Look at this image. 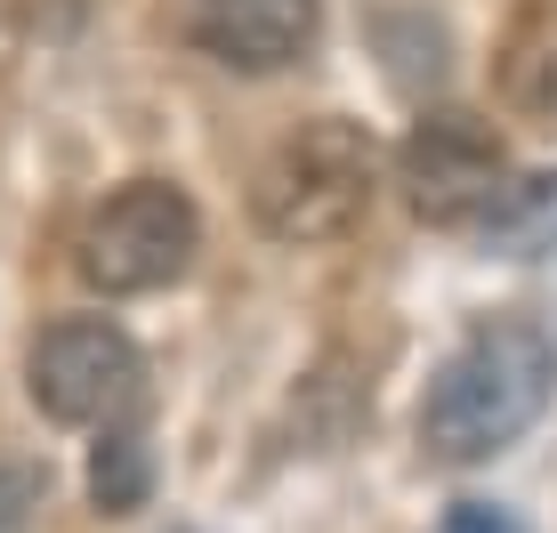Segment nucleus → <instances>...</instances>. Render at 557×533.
Listing matches in <instances>:
<instances>
[{
  "label": "nucleus",
  "mask_w": 557,
  "mask_h": 533,
  "mask_svg": "<svg viewBox=\"0 0 557 533\" xmlns=\"http://www.w3.org/2000/svg\"><path fill=\"white\" fill-rule=\"evenodd\" d=\"M41 501H49V469L33 461V453H9V445H0V533H16Z\"/></svg>",
  "instance_id": "9d476101"
},
{
  "label": "nucleus",
  "mask_w": 557,
  "mask_h": 533,
  "mask_svg": "<svg viewBox=\"0 0 557 533\" xmlns=\"http://www.w3.org/2000/svg\"><path fill=\"white\" fill-rule=\"evenodd\" d=\"M25 380H33V405L65 429H106L122 421L129 405L146 396V356L122 323L106 315H73V323H49L25 356Z\"/></svg>",
  "instance_id": "20e7f679"
},
{
  "label": "nucleus",
  "mask_w": 557,
  "mask_h": 533,
  "mask_svg": "<svg viewBox=\"0 0 557 533\" xmlns=\"http://www.w3.org/2000/svg\"><path fill=\"white\" fill-rule=\"evenodd\" d=\"M396 178H405V202L429 226H485V211L509 186V154L476 113H420L405 154H396Z\"/></svg>",
  "instance_id": "39448f33"
},
{
  "label": "nucleus",
  "mask_w": 557,
  "mask_h": 533,
  "mask_svg": "<svg viewBox=\"0 0 557 533\" xmlns=\"http://www.w3.org/2000/svg\"><path fill=\"white\" fill-rule=\"evenodd\" d=\"M315 0H195L186 33L235 73H275L315 41Z\"/></svg>",
  "instance_id": "423d86ee"
},
{
  "label": "nucleus",
  "mask_w": 557,
  "mask_h": 533,
  "mask_svg": "<svg viewBox=\"0 0 557 533\" xmlns=\"http://www.w3.org/2000/svg\"><path fill=\"white\" fill-rule=\"evenodd\" d=\"M557 396V339L525 315H493L436 364L420 396V445L436 461H485L517 445Z\"/></svg>",
  "instance_id": "f257e3e1"
},
{
  "label": "nucleus",
  "mask_w": 557,
  "mask_h": 533,
  "mask_svg": "<svg viewBox=\"0 0 557 533\" xmlns=\"http://www.w3.org/2000/svg\"><path fill=\"white\" fill-rule=\"evenodd\" d=\"M493 82L517 113L557 106V0H517L502 49H493Z\"/></svg>",
  "instance_id": "0eeeda50"
},
{
  "label": "nucleus",
  "mask_w": 557,
  "mask_h": 533,
  "mask_svg": "<svg viewBox=\"0 0 557 533\" xmlns=\"http://www.w3.org/2000/svg\"><path fill=\"white\" fill-rule=\"evenodd\" d=\"M380 154L363 138V122H307L251 178V219L275 243H332L372 211Z\"/></svg>",
  "instance_id": "f03ea898"
},
{
  "label": "nucleus",
  "mask_w": 557,
  "mask_h": 533,
  "mask_svg": "<svg viewBox=\"0 0 557 533\" xmlns=\"http://www.w3.org/2000/svg\"><path fill=\"white\" fill-rule=\"evenodd\" d=\"M436 533H525V525H517L509 509H493V501H453Z\"/></svg>",
  "instance_id": "9b49d317"
},
{
  "label": "nucleus",
  "mask_w": 557,
  "mask_h": 533,
  "mask_svg": "<svg viewBox=\"0 0 557 533\" xmlns=\"http://www.w3.org/2000/svg\"><path fill=\"white\" fill-rule=\"evenodd\" d=\"M202 243V219L178 186L162 178H129L122 195H106L98 211L82 219V243H73V266H82L89 292L106 299H138V292H162V283L186 275Z\"/></svg>",
  "instance_id": "7ed1b4c3"
},
{
  "label": "nucleus",
  "mask_w": 557,
  "mask_h": 533,
  "mask_svg": "<svg viewBox=\"0 0 557 533\" xmlns=\"http://www.w3.org/2000/svg\"><path fill=\"white\" fill-rule=\"evenodd\" d=\"M476 235H485V251H502V259H549L557 251V170L509 178Z\"/></svg>",
  "instance_id": "6e6552de"
},
{
  "label": "nucleus",
  "mask_w": 557,
  "mask_h": 533,
  "mask_svg": "<svg viewBox=\"0 0 557 533\" xmlns=\"http://www.w3.org/2000/svg\"><path fill=\"white\" fill-rule=\"evenodd\" d=\"M146 485H153V461H146V436L113 429L106 445L89 453V501H98L106 518H129V509L146 501Z\"/></svg>",
  "instance_id": "1a4fd4ad"
}]
</instances>
